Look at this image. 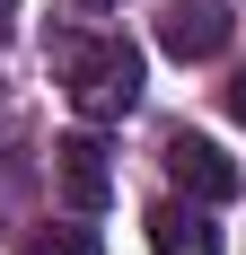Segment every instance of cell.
Masks as SVG:
<instances>
[{"mask_svg":"<svg viewBox=\"0 0 246 255\" xmlns=\"http://www.w3.org/2000/svg\"><path fill=\"white\" fill-rule=\"evenodd\" d=\"M62 79H71V106L88 124H115L141 106V53L123 35H88V44H62Z\"/></svg>","mask_w":246,"mask_h":255,"instance_id":"obj_1","label":"cell"},{"mask_svg":"<svg viewBox=\"0 0 246 255\" xmlns=\"http://www.w3.org/2000/svg\"><path fill=\"white\" fill-rule=\"evenodd\" d=\"M229 35H238L229 0H167V9H158V44H167L176 62H220Z\"/></svg>","mask_w":246,"mask_h":255,"instance_id":"obj_2","label":"cell"},{"mask_svg":"<svg viewBox=\"0 0 246 255\" xmlns=\"http://www.w3.org/2000/svg\"><path fill=\"white\" fill-rule=\"evenodd\" d=\"M167 176L176 194H194V203H229L238 194V158L220 141H202V132H167Z\"/></svg>","mask_w":246,"mask_h":255,"instance_id":"obj_3","label":"cell"},{"mask_svg":"<svg viewBox=\"0 0 246 255\" xmlns=\"http://www.w3.org/2000/svg\"><path fill=\"white\" fill-rule=\"evenodd\" d=\"M53 185H62L71 211H106V203H115V167H106V141H97V132L53 141Z\"/></svg>","mask_w":246,"mask_h":255,"instance_id":"obj_4","label":"cell"},{"mask_svg":"<svg viewBox=\"0 0 246 255\" xmlns=\"http://www.w3.org/2000/svg\"><path fill=\"white\" fill-rule=\"evenodd\" d=\"M149 255H220V229L202 203H158L149 211Z\"/></svg>","mask_w":246,"mask_h":255,"instance_id":"obj_5","label":"cell"},{"mask_svg":"<svg viewBox=\"0 0 246 255\" xmlns=\"http://www.w3.org/2000/svg\"><path fill=\"white\" fill-rule=\"evenodd\" d=\"M26 255H97V229H35Z\"/></svg>","mask_w":246,"mask_h":255,"instance_id":"obj_6","label":"cell"},{"mask_svg":"<svg viewBox=\"0 0 246 255\" xmlns=\"http://www.w3.org/2000/svg\"><path fill=\"white\" fill-rule=\"evenodd\" d=\"M229 115H238V124H246V71L229 79Z\"/></svg>","mask_w":246,"mask_h":255,"instance_id":"obj_7","label":"cell"},{"mask_svg":"<svg viewBox=\"0 0 246 255\" xmlns=\"http://www.w3.org/2000/svg\"><path fill=\"white\" fill-rule=\"evenodd\" d=\"M0 26H9V0H0Z\"/></svg>","mask_w":246,"mask_h":255,"instance_id":"obj_8","label":"cell"},{"mask_svg":"<svg viewBox=\"0 0 246 255\" xmlns=\"http://www.w3.org/2000/svg\"><path fill=\"white\" fill-rule=\"evenodd\" d=\"M97 9H115V0H97Z\"/></svg>","mask_w":246,"mask_h":255,"instance_id":"obj_9","label":"cell"}]
</instances>
